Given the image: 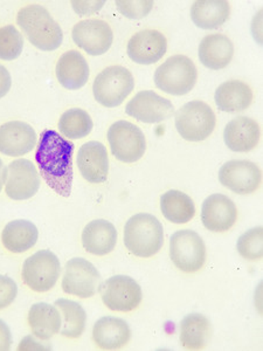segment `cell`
<instances>
[{
	"label": "cell",
	"instance_id": "obj_1",
	"mask_svg": "<svg viewBox=\"0 0 263 351\" xmlns=\"http://www.w3.org/2000/svg\"><path fill=\"white\" fill-rule=\"evenodd\" d=\"M74 143L51 129L41 132L36 152L40 176L48 186L60 195L71 196L73 188Z\"/></svg>",
	"mask_w": 263,
	"mask_h": 351
},
{
	"label": "cell",
	"instance_id": "obj_2",
	"mask_svg": "<svg viewBox=\"0 0 263 351\" xmlns=\"http://www.w3.org/2000/svg\"><path fill=\"white\" fill-rule=\"evenodd\" d=\"M16 24L21 26L28 41L40 51H55L64 41L60 26L47 8L41 5H28L21 8L16 16Z\"/></svg>",
	"mask_w": 263,
	"mask_h": 351
},
{
	"label": "cell",
	"instance_id": "obj_3",
	"mask_svg": "<svg viewBox=\"0 0 263 351\" xmlns=\"http://www.w3.org/2000/svg\"><path fill=\"white\" fill-rule=\"evenodd\" d=\"M164 228L150 213H137L124 226V245L132 254L150 258L163 247Z\"/></svg>",
	"mask_w": 263,
	"mask_h": 351
},
{
	"label": "cell",
	"instance_id": "obj_4",
	"mask_svg": "<svg viewBox=\"0 0 263 351\" xmlns=\"http://www.w3.org/2000/svg\"><path fill=\"white\" fill-rule=\"evenodd\" d=\"M198 72L195 62L185 56H173L155 69V87L170 95H186L195 88Z\"/></svg>",
	"mask_w": 263,
	"mask_h": 351
},
{
	"label": "cell",
	"instance_id": "obj_5",
	"mask_svg": "<svg viewBox=\"0 0 263 351\" xmlns=\"http://www.w3.org/2000/svg\"><path fill=\"white\" fill-rule=\"evenodd\" d=\"M135 80L128 68L110 66L96 76L92 84L95 100L107 108H115L132 94Z\"/></svg>",
	"mask_w": 263,
	"mask_h": 351
},
{
	"label": "cell",
	"instance_id": "obj_6",
	"mask_svg": "<svg viewBox=\"0 0 263 351\" xmlns=\"http://www.w3.org/2000/svg\"><path fill=\"white\" fill-rule=\"evenodd\" d=\"M216 124V114L203 101L188 102L175 114V128L188 142L206 140L214 132Z\"/></svg>",
	"mask_w": 263,
	"mask_h": 351
},
{
	"label": "cell",
	"instance_id": "obj_7",
	"mask_svg": "<svg viewBox=\"0 0 263 351\" xmlns=\"http://www.w3.org/2000/svg\"><path fill=\"white\" fill-rule=\"evenodd\" d=\"M61 263L53 252L42 250L25 260L21 278L36 293L51 291L60 278Z\"/></svg>",
	"mask_w": 263,
	"mask_h": 351
},
{
	"label": "cell",
	"instance_id": "obj_8",
	"mask_svg": "<svg viewBox=\"0 0 263 351\" xmlns=\"http://www.w3.org/2000/svg\"><path fill=\"white\" fill-rule=\"evenodd\" d=\"M170 256L180 271L196 273L206 261V246L197 232L181 230L170 238Z\"/></svg>",
	"mask_w": 263,
	"mask_h": 351
},
{
	"label": "cell",
	"instance_id": "obj_9",
	"mask_svg": "<svg viewBox=\"0 0 263 351\" xmlns=\"http://www.w3.org/2000/svg\"><path fill=\"white\" fill-rule=\"evenodd\" d=\"M108 142L116 160L135 163L144 156L147 140L143 132L128 121H117L108 130Z\"/></svg>",
	"mask_w": 263,
	"mask_h": 351
},
{
	"label": "cell",
	"instance_id": "obj_10",
	"mask_svg": "<svg viewBox=\"0 0 263 351\" xmlns=\"http://www.w3.org/2000/svg\"><path fill=\"white\" fill-rule=\"evenodd\" d=\"M99 291L105 307L114 311H135L143 299L140 285L128 276L109 278L100 284Z\"/></svg>",
	"mask_w": 263,
	"mask_h": 351
},
{
	"label": "cell",
	"instance_id": "obj_11",
	"mask_svg": "<svg viewBox=\"0 0 263 351\" xmlns=\"http://www.w3.org/2000/svg\"><path fill=\"white\" fill-rule=\"evenodd\" d=\"M100 271L84 258H73L66 263L62 291L69 295L89 299L99 291Z\"/></svg>",
	"mask_w": 263,
	"mask_h": 351
},
{
	"label": "cell",
	"instance_id": "obj_12",
	"mask_svg": "<svg viewBox=\"0 0 263 351\" xmlns=\"http://www.w3.org/2000/svg\"><path fill=\"white\" fill-rule=\"evenodd\" d=\"M73 41L89 56H99L108 52L114 33L108 23L101 19H86L73 27Z\"/></svg>",
	"mask_w": 263,
	"mask_h": 351
},
{
	"label": "cell",
	"instance_id": "obj_13",
	"mask_svg": "<svg viewBox=\"0 0 263 351\" xmlns=\"http://www.w3.org/2000/svg\"><path fill=\"white\" fill-rule=\"evenodd\" d=\"M40 175L31 160L19 158L8 167L5 192L11 199L26 200L40 189Z\"/></svg>",
	"mask_w": 263,
	"mask_h": 351
},
{
	"label": "cell",
	"instance_id": "obj_14",
	"mask_svg": "<svg viewBox=\"0 0 263 351\" xmlns=\"http://www.w3.org/2000/svg\"><path fill=\"white\" fill-rule=\"evenodd\" d=\"M125 112L143 123H160L175 115L171 101L152 90H143L129 101Z\"/></svg>",
	"mask_w": 263,
	"mask_h": 351
},
{
	"label": "cell",
	"instance_id": "obj_15",
	"mask_svg": "<svg viewBox=\"0 0 263 351\" xmlns=\"http://www.w3.org/2000/svg\"><path fill=\"white\" fill-rule=\"evenodd\" d=\"M219 180L234 193L249 195L261 185V170L251 160H229L220 168Z\"/></svg>",
	"mask_w": 263,
	"mask_h": 351
},
{
	"label": "cell",
	"instance_id": "obj_16",
	"mask_svg": "<svg viewBox=\"0 0 263 351\" xmlns=\"http://www.w3.org/2000/svg\"><path fill=\"white\" fill-rule=\"evenodd\" d=\"M238 219V208L234 202L221 193H216L203 200L201 221L208 231L226 232L231 230Z\"/></svg>",
	"mask_w": 263,
	"mask_h": 351
},
{
	"label": "cell",
	"instance_id": "obj_17",
	"mask_svg": "<svg viewBox=\"0 0 263 351\" xmlns=\"http://www.w3.org/2000/svg\"><path fill=\"white\" fill-rule=\"evenodd\" d=\"M168 51V40L155 29H143L130 38L127 52L136 64H152L160 61Z\"/></svg>",
	"mask_w": 263,
	"mask_h": 351
},
{
	"label": "cell",
	"instance_id": "obj_18",
	"mask_svg": "<svg viewBox=\"0 0 263 351\" xmlns=\"http://www.w3.org/2000/svg\"><path fill=\"white\" fill-rule=\"evenodd\" d=\"M76 162L81 175L89 183L101 184L108 178V152L100 142L90 141L81 145Z\"/></svg>",
	"mask_w": 263,
	"mask_h": 351
},
{
	"label": "cell",
	"instance_id": "obj_19",
	"mask_svg": "<svg viewBox=\"0 0 263 351\" xmlns=\"http://www.w3.org/2000/svg\"><path fill=\"white\" fill-rule=\"evenodd\" d=\"M36 145V134L32 125L11 121L0 125V152L10 157H21L32 152Z\"/></svg>",
	"mask_w": 263,
	"mask_h": 351
},
{
	"label": "cell",
	"instance_id": "obj_20",
	"mask_svg": "<svg viewBox=\"0 0 263 351\" xmlns=\"http://www.w3.org/2000/svg\"><path fill=\"white\" fill-rule=\"evenodd\" d=\"M261 130L255 120L247 116H239L223 130V140L227 148L234 152H248L259 144Z\"/></svg>",
	"mask_w": 263,
	"mask_h": 351
},
{
	"label": "cell",
	"instance_id": "obj_21",
	"mask_svg": "<svg viewBox=\"0 0 263 351\" xmlns=\"http://www.w3.org/2000/svg\"><path fill=\"white\" fill-rule=\"evenodd\" d=\"M132 339V329L124 319L112 316L101 317L92 328V339L104 350H117L125 347Z\"/></svg>",
	"mask_w": 263,
	"mask_h": 351
},
{
	"label": "cell",
	"instance_id": "obj_22",
	"mask_svg": "<svg viewBox=\"0 0 263 351\" xmlns=\"http://www.w3.org/2000/svg\"><path fill=\"white\" fill-rule=\"evenodd\" d=\"M56 77L68 90H77L87 84L89 66L84 56L77 51H68L60 56L55 67Z\"/></svg>",
	"mask_w": 263,
	"mask_h": 351
},
{
	"label": "cell",
	"instance_id": "obj_23",
	"mask_svg": "<svg viewBox=\"0 0 263 351\" xmlns=\"http://www.w3.org/2000/svg\"><path fill=\"white\" fill-rule=\"evenodd\" d=\"M117 243V231L108 220L96 219L88 223L82 232L84 250L94 256H107L114 251Z\"/></svg>",
	"mask_w": 263,
	"mask_h": 351
},
{
	"label": "cell",
	"instance_id": "obj_24",
	"mask_svg": "<svg viewBox=\"0 0 263 351\" xmlns=\"http://www.w3.org/2000/svg\"><path fill=\"white\" fill-rule=\"evenodd\" d=\"M234 56V45L227 36L210 34L199 45V60L205 67L219 71L227 67Z\"/></svg>",
	"mask_w": 263,
	"mask_h": 351
},
{
	"label": "cell",
	"instance_id": "obj_25",
	"mask_svg": "<svg viewBox=\"0 0 263 351\" xmlns=\"http://www.w3.org/2000/svg\"><path fill=\"white\" fill-rule=\"evenodd\" d=\"M60 311L53 304L39 302L33 304L28 311V324L36 339L48 341L60 331Z\"/></svg>",
	"mask_w": 263,
	"mask_h": 351
},
{
	"label": "cell",
	"instance_id": "obj_26",
	"mask_svg": "<svg viewBox=\"0 0 263 351\" xmlns=\"http://www.w3.org/2000/svg\"><path fill=\"white\" fill-rule=\"evenodd\" d=\"M253 90L242 81L231 80L220 84L214 94V100L221 112H242L251 107Z\"/></svg>",
	"mask_w": 263,
	"mask_h": 351
},
{
	"label": "cell",
	"instance_id": "obj_27",
	"mask_svg": "<svg viewBox=\"0 0 263 351\" xmlns=\"http://www.w3.org/2000/svg\"><path fill=\"white\" fill-rule=\"evenodd\" d=\"M39 232L29 220L16 219L8 223L1 233L4 247L12 253H24L36 245Z\"/></svg>",
	"mask_w": 263,
	"mask_h": 351
},
{
	"label": "cell",
	"instance_id": "obj_28",
	"mask_svg": "<svg viewBox=\"0 0 263 351\" xmlns=\"http://www.w3.org/2000/svg\"><path fill=\"white\" fill-rule=\"evenodd\" d=\"M231 5L225 0H200L193 3L191 19L197 27L216 29L228 21Z\"/></svg>",
	"mask_w": 263,
	"mask_h": 351
},
{
	"label": "cell",
	"instance_id": "obj_29",
	"mask_svg": "<svg viewBox=\"0 0 263 351\" xmlns=\"http://www.w3.org/2000/svg\"><path fill=\"white\" fill-rule=\"evenodd\" d=\"M180 342L188 350H200L208 346L212 335L210 319L203 314L193 313L180 322Z\"/></svg>",
	"mask_w": 263,
	"mask_h": 351
},
{
	"label": "cell",
	"instance_id": "obj_30",
	"mask_svg": "<svg viewBox=\"0 0 263 351\" xmlns=\"http://www.w3.org/2000/svg\"><path fill=\"white\" fill-rule=\"evenodd\" d=\"M160 208L170 223H186L196 216V206L191 197L178 190H170L160 197Z\"/></svg>",
	"mask_w": 263,
	"mask_h": 351
},
{
	"label": "cell",
	"instance_id": "obj_31",
	"mask_svg": "<svg viewBox=\"0 0 263 351\" xmlns=\"http://www.w3.org/2000/svg\"><path fill=\"white\" fill-rule=\"evenodd\" d=\"M60 311V334L68 339H79L84 332L87 324V313L84 307L75 301L67 299L56 300L54 304Z\"/></svg>",
	"mask_w": 263,
	"mask_h": 351
},
{
	"label": "cell",
	"instance_id": "obj_32",
	"mask_svg": "<svg viewBox=\"0 0 263 351\" xmlns=\"http://www.w3.org/2000/svg\"><path fill=\"white\" fill-rule=\"evenodd\" d=\"M92 117L86 110L80 108L69 109L64 112L59 121V132L64 138L81 140L92 132Z\"/></svg>",
	"mask_w": 263,
	"mask_h": 351
},
{
	"label": "cell",
	"instance_id": "obj_33",
	"mask_svg": "<svg viewBox=\"0 0 263 351\" xmlns=\"http://www.w3.org/2000/svg\"><path fill=\"white\" fill-rule=\"evenodd\" d=\"M24 38L13 25L0 27V60L12 61L23 53Z\"/></svg>",
	"mask_w": 263,
	"mask_h": 351
},
{
	"label": "cell",
	"instance_id": "obj_34",
	"mask_svg": "<svg viewBox=\"0 0 263 351\" xmlns=\"http://www.w3.org/2000/svg\"><path fill=\"white\" fill-rule=\"evenodd\" d=\"M263 230L261 226L251 228L240 236L236 248L240 256L246 260H259L263 256Z\"/></svg>",
	"mask_w": 263,
	"mask_h": 351
},
{
	"label": "cell",
	"instance_id": "obj_35",
	"mask_svg": "<svg viewBox=\"0 0 263 351\" xmlns=\"http://www.w3.org/2000/svg\"><path fill=\"white\" fill-rule=\"evenodd\" d=\"M117 10L122 13L124 16L129 19H142L144 16H148L152 8H153V1H125V0H117L116 1Z\"/></svg>",
	"mask_w": 263,
	"mask_h": 351
},
{
	"label": "cell",
	"instance_id": "obj_36",
	"mask_svg": "<svg viewBox=\"0 0 263 351\" xmlns=\"http://www.w3.org/2000/svg\"><path fill=\"white\" fill-rule=\"evenodd\" d=\"M18 295V286L10 276H0V311L13 304Z\"/></svg>",
	"mask_w": 263,
	"mask_h": 351
},
{
	"label": "cell",
	"instance_id": "obj_37",
	"mask_svg": "<svg viewBox=\"0 0 263 351\" xmlns=\"http://www.w3.org/2000/svg\"><path fill=\"white\" fill-rule=\"evenodd\" d=\"M12 343V332L10 330V327L3 319H0V351L10 350Z\"/></svg>",
	"mask_w": 263,
	"mask_h": 351
},
{
	"label": "cell",
	"instance_id": "obj_38",
	"mask_svg": "<svg viewBox=\"0 0 263 351\" xmlns=\"http://www.w3.org/2000/svg\"><path fill=\"white\" fill-rule=\"evenodd\" d=\"M12 86V77L8 71V68L0 64V99L4 97Z\"/></svg>",
	"mask_w": 263,
	"mask_h": 351
},
{
	"label": "cell",
	"instance_id": "obj_39",
	"mask_svg": "<svg viewBox=\"0 0 263 351\" xmlns=\"http://www.w3.org/2000/svg\"><path fill=\"white\" fill-rule=\"evenodd\" d=\"M8 177V167H5L4 162L0 160V192L3 190Z\"/></svg>",
	"mask_w": 263,
	"mask_h": 351
}]
</instances>
